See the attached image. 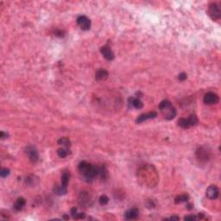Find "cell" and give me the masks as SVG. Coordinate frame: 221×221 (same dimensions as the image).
Here are the masks:
<instances>
[{"mask_svg": "<svg viewBox=\"0 0 221 221\" xmlns=\"http://www.w3.org/2000/svg\"><path fill=\"white\" fill-rule=\"evenodd\" d=\"M64 31H63V30H61V29H56V30L54 31V35L56 36H59V37H63V36H64Z\"/></svg>", "mask_w": 221, "mask_h": 221, "instance_id": "cell-27", "label": "cell"}, {"mask_svg": "<svg viewBox=\"0 0 221 221\" xmlns=\"http://www.w3.org/2000/svg\"><path fill=\"white\" fill-rule=\"evenodd\" d=\"M26 184L27 185H29V186H32L34 185V184H36V180H35V176H33V175H29V176H28L27 178H26Z\"/></svg>", "mask_w": 221, "mask_h": 221, "instance_id": "cell-24", "label": "cell"}, {"mask_svg": "<svg viewBox=\"0 0 221 221\" xmlns=\"http://www.w3.org/2000/svg\"><path fill=\"white\" fill-rule=\"evenodd\" d=\"M78 169L80 173L85 177L86 182H92L93 179L98 177V166L92 165L86 161H83L79 164Z\"/></svg>", "mask_w": 221, "mask_h": 221, "instance_id": "cell-2", "label": "cell"}, {"mask_svg": "<svg viewBox=\"0 0 221 221\" xmlns=\"http://www.w3.org/2000/svg\"><path fill=\"white\" fill-rule=\"evenodd\" d=\"M198 124V118L195 114H191L188 118H182L178 120V125L183 129H188Z\"/></svg>", "mask_w": 221, "mask_h": 221, "instance_id": "cell-4", "label": "cell"}, {"mask_svg": "<svg viewBox=\"0 0 221 221\" xmlns=\"http://www.w3.org/2000/svg\"><path fill=\"white\" fill-rule=\"evenodd\" d=\"M128 104L130 106L134 107L136 109H141L143 106V102L139 99H136V98H134V97H130L129 98Z\"/></svg>", "mask_w": 221, "mask_h": 221, "instance_id": "cell-15", "label": "cell"}, {"mask_svg": "<svg viewBox=\"0 0 221 221\" xmlns=\"http://www.w3.org/2000/svg\"><path fill=\"white\" fill-rule=\"evenodd\" d=\"M189 200V196L188 194H181L178 195L175 198V204H180L182 202H186Z\"/></svg>", "mask_w": 221, "mask_h": 221, "instance_id": "cell-21", "label": "cell"}, {"mask_svg": "<svg viewBox=\"0 0 221 221\" xmlns=\"http://www.w3.org/2000/svg\"><path fill=\"white\" fill-rule=\"evenodd\" d=\"M69 179H70V173L67 170L62 172V175H61V185L63 187H68V182H69Z\"/></svg>", "mask_w": 221, "mask_h": 221, "instance_id": "cell-19", "label": "cell"}, {"mask_svg": "<svg viewBox=\"0 0 221 221\" xmlns=\"http://www.w3.org/2000/svg\"><path fill=\"white\" fill-rule=\"evenodd\" d=\"M79 204L83 207H86L90 203V196L87 192L80 193L78 198Z\"/></svg>", "mask_w": 221, "mask_h": 221, "instance_id": "cell-12", "label": "cell"}, {"mask_svg": "<svg viewBox=\"0 0 221 221\" xmlns=\"http://www.w3.org/2000/svg\"><path fill=\"white\" fill-rule=\"evenodd\" d=\"M98 177L105 181L108 177V171L105 166H98Z\"/></svg>", "mask_w": 221, "mask_h": 221, "instance_id": "cell-17", "label": "cell"}, {"mask_svg": "<svg viewBox=\"0 0 221 221\" xmlns=\"http://www.w3.org/2000/svg\"><path fill=\"white\" fill-rule=\"evenodd\" d=\"M192 207H193L192 204H188V207H188V210H191V209H192Z\"/></svg>", "mask_w": 221, "mask_h": 221, "instance_id": "cell-35", "label": "cell"}, {"mask_svg": "<svg viewBox=\"0 0 221 221\" xmlns=\"http://www.w3.org/2000/svg\"><path fill=\"white\" fill-rule=\"evenodd\" d=\"M148 202H149V204H147V207H149V208H153V207H155V203H154L153 201L148 200Z\"/></svg>", "mask_w": 221, "mask_h": 221, "instance_id": "cell-32", "label": "cell"}, {"mask_svg": "<svg viewBox=\"0 0 221 221\" xmlns=\"http://www.w3.org/2000/svg\"><path fill=\"white\" fill-rule=\"evenodd\" d=\"M159 110L162 111V113L164 115V118L167 120H171L176 116V110L173 105L172 103L168 100H164L161 101L159 104Z\"/></svg>", "mask_w": 221, "mask_h": 221, "instance_id": "cell-3", "label": "cell"}, {"mask_svg": "<svg viewBox=\"0 0 221 221\" xmlns=\"http://www.w3.org/2000/svg\"><path fill=\"white\" fill-rule=\"evenodd\" d=\"M53 191L54 193L55 194H57V195H64V194H66V193H68V189H67L66 187H63L62 185H61L54 187Z\"/></svg>", "mask_w": 221, "mask_h": 221, "instance_id": "cell-20", "label": "cell"}, {"mask_svg": "<svg viewBox=\"0 0 221 221\" xmlns=\"http://www.w3.org/2000/svg\"><path fill=\"white\" fill-rule=\"evenodd\" d=\"M77 213V208L76 207H72L71 209V215L74 217L75 214Z\"/></svg>", "mask_w": 221, "mask_h": 221, "instance_id": "cell-33", "label": "cell"}, {"mask_svg": "<svg viewBox=\"0 0 221 221\" xmlns=\"http://www.w3.org/2000/svg\"><path fill=\"white\" fill-rule=\"evenodd\" d=\"M57 155L61 158H65L68 155V150L65 148H61L57 150Z\"/></svg>", "mask_w": 221, "mask_h": 221, "instance_id": "cell-23", "label": "cell"}, {"mask_svg": "<svg viewBox=\"0 0 221 221\" xmlns=\"http://www.w3.org/2000/svg\"><path fill=\"white\" fill-rule=\"evenodd\" d=\"M204 103L207 105H215V104L218 103L219 101V97L218 96L216 93L209 92L207 94H205L203 99Z\"/></svg>", "mask_w": 221, "mask_h": 221, "instance_id": "cell-9", "label": "cell"}, {"mask_svg": "<svg viewBox=\"0 0 221 221\" xmlns=\"http://www.w3.org/2000/svg\"><path fill=\"white\" fill-rule=\"evenodd\" d=\"M184 219L185 220H194V219H198V218L194 215H188V216H186Z\"/></svg>", "mask_w": 221, "mask_h": 221, "instance_id": "cell-30", "label": "cell"}, {"mask_svg": "<svg viewBox=\"0 0 221 221\" xmlns=\"http://www.w3.org/2000/svg\"><path fill=\"white\" fill-rule=\"evenodd\" d=\"M169 219H176V220H178V219H180V218L179 217H177V216H173V217H171V218H169Z\"/></svg>", "mask_w": 221, "mask_h": 221, "instance_id": "cell-34", "label": "cell"}, {"mask_svg": "<svg viewBox=\"0 0 221 221\" xmlns=\"http://www.w3.org/2000/svg\"><path fill=\"white\" fill-rule=\"evenodd\" d=\"M196 157L202 162H206L211 158V151L206 147H199L196 150Z\"/></svg>", "mask_w": 221, "mask_h": 221, "instance_id": "cell-5", "label": "cell"}, {"mask_svg": "<svg viewBox=\"0 0 221 221\" xmlns=\"http://www.w3.org/2000/svg\"><path fill=\"white\" fill-rule=\"evenodd\" d=\"M137 178L143 185L154 188L158 182V175L152 165H144L137 171Z\"/></svg>", "mask_w": 221, "mask_h": 221, "instance_id": "cell-1", "label": "cell"}, {"mask_svg": "<svg viewBox=\"0 0 221 221\" xmlns=\"http://www.w3.org/2000/svg\"><path fill=\"white\" fill-rule=\"evenodd\" d=\"M25 204H26V200L23 198H18V200H16L15 202L14 206H13V208H14L16 211H21L23 207H24Z\"/></svg>", "mask_w": 221, "mask_h": 221, "instance_id": "cell-18", "label": "cell"}, {"mask_svg": "<svg viewBox=\"0 0 221 221\" xmlns=\"http://www.w3.org/2000/svg\"><path fill=\"white\" fill-rule=\"evenodd\" d=\"M0 137H1L2 139H5V138H7L8 137V134L7 133H5L4 131H1L0 132Z\"/></svg>", "mask_w": 221, "mask_h": 221, "instance_id": "cell-31", "label": "cell"}, {"mask_svg": "<svg viewBox=\"0 0 221 221\" xmlns=\"http://www.w3.org/2000/svg\"><path fill=\"white\" fill-rule=\"evenodd\" d=\"M207 197L210 200H216L218 194H219V190L217 186L212 185L210 187H208V188L207 189V192H206Z\"/></svg>", "mask_w": 221, "mask_h": 221, "instance_id": "cell-10", "label": "cell"}, {"mask_svg": "<svg viewBox=\"0 0 221 221\" xmlns=\"http://www.w3.org/2000/svg\"><path fill=\"white\" fill-rule=\"evenodd\" d=\"M157 113L156 111H151V112H148V113H144V114L140 115L139 117L136 119V123H143V122L149 120V119H153V118H157Z\"/></svg>", "mask_w": 221, "mask_h": 221, "instance_id": "cell-14", "label": "cell"}, {"mask_svg": "<svg viewBox=\"0 0 221 221\" xmlns=\"http://www.w3.org/2000/svg\"><path fill=\"white\" fill-rule=\"evenodd\" d=\"M85 216H86L85 213H77L73 218H74L75 219H82V218H85Z\"/></svg>", "mask_w": 221, "mask_h": 221, "instance_id": "cell-28", "label": "cell"}, {"mask_svg": "<svg viewBox=\"0 0 221 221\" xmlns=\"http://www.w3.org/2000/svg\"><path fill=\"white\" fill-rule=\"evenodd\" d=\"M99 202L100 205H106L109 202V198L106 195H101L99 199Z\"/></svg>", "mask_w": 221, "mask_h": 221, "instance_id": "cell-25", "label": "cell"}, {"mask_svg": "<svg viewBox=\"0 0 221 221\" xmlns=\"http://www.w3.org/2000/svg\"><path fill=\"white\" fill-rule=\"evenodd\" d=\"M9 175H10V169H8V168H2V169H1V172H0L1 177L5 178V177H7Z\"/></svg>", "mask_w": 221, "mask_h": 221, "instance_id": "cell-26", "label": "cell"}, {"mask_svg": "<svg viewBox=\"0 0 221 221\" xmlns=\"http://www.w3.org/2000/svg\"><path fill=\"white\" fill-rule=\"evenodd\" d=\"M139 217V210L137 208H131L126 211L125 213V218L127 220H133L136 219Z\"/></svg>", "mask_w": 221, "mask_h": 221, "instance_id": "cell-11", "label": "cell"}, {"mask_svg": "<svg viewBox=\"0 0 221 221\" xmlns=\"http://www.w3.org/2000/svg\"><path fill=\"white\" fill-rule=\"evenodd\" d=\"M208 13H209L211 18H213V20H218L221 18L220 8L216 3H213L209 5Z\"/></svg>", "mask_w": 221, "mask_h": 221, "instance_id": "cell-6", "label": "cell"}, {"mask_svg": "<svg viewBox=\"0 0 221 221\" xmlns=\"http://www.w3.org/2000/svg\"><path fill=\"white\" fill-rule=\"evenodd\" d=\"M108 76H109V73L104 68H100L99 70H97L95 74V79L97 80H105L108 78Z\"/></svg>", "mask_w": 221, "mask_h": 221, "instance_id": "cell-16", "label": "cell"}, {"mask_svg": "<svg viewBox=\"0 0 221 221\" xmlns=\"http://www.w3.org/2000/svg\"><path fill=\"white\" fill-rule=\"evenodd\" d=\"M58 144H60V145H62V146H64L65 148H69V147L71 146V142L69 141V139L68 138H67V137H61V138H60V139L58 140Z\"/></svg>", "mask_w": 221, "mask_h": 221, "instance_id": "cell-22", "label": "cell"}, {"mask_svg": "<svg viewBox=\"0 0 221 221\" xmlns=\"http://www.w3.org/2000/svg\"><path fill=\"white\" fill-rule=\"evenodd\" d=\"M187 78H188V76H187V74H185V73H182V74H180V75H179L178 79L181 80V81L185 80H187Z\"/></svg>", "mask_w": 221, "mask_h": 221, "instance_id": "cell-29", "label": "cell"}, {"mask_svg": "<svg viewBox=\"0 0 221 221\" xmlns=\"http://www.w3.org/2000/svg\"><path fill=\"white\" fill-rule=\"evenodd\" d=\"M77 23L83 30H88L91 28V21L86 16H80L77 18Z\"/></svg>", "mask_w": 221, "mask_h": 221, "instance_id": "cell-8", "label": "cell"}, {"mask_svg": "<svg viewBox=\"0 0 221 221\" xmlns=\"http://www.w3.org/2000/svg\"><path fill=\"white\" fill-rule=\"evenodd\" d=\"M100 52L103 54V56L107 61H112L114 59L115 55L114 53L112 52V50L110 49L108 46H104L100 49Z\"/></svg>", "mask_w": 221, "mask_h": 221, "instance_id": "cell-13", "label": "cell"}, {"mask_svg": "<svg viewBox=\"0 0 221 221\" xmlns=\"http://www.w3.org/2000/svg\"><path fill=\"white\" fill-rule=\"evenodd\" d=\"M26 154L31 162H36L39 159V154L35 147L28 146L26 148Z\"/></svg>", "mask_w": 221, "mask_h": 221, "instance_id": "cell-7", "label": "cell"}]
</instances>
